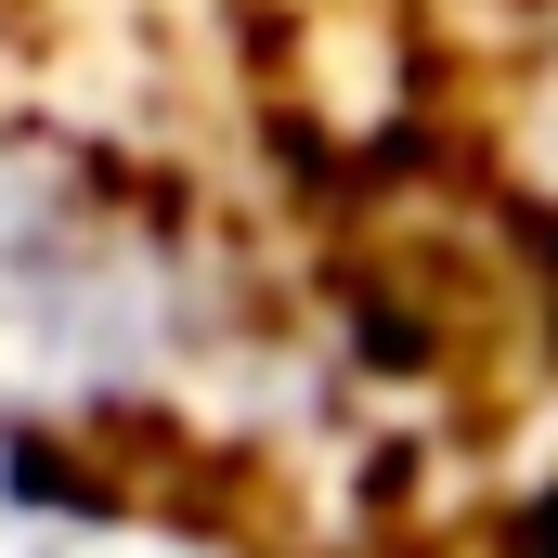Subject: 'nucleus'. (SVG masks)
Segmentation results:
<instances>
[{"label": "nucleus", "instance_id": "nucleus-1", "mask_svg": "<svg viewBox=\"0 0 558 558\" xmlns=\"http://www.w3.org/2000/svg\"><path fill=\"white\" fill-rule=\"evenodd\" d=\"M182 364V260L92 182L0 195V377L26 403H131Z\"/></svg>", "mask_w": 558, "mask_h": 558}]
</instances>
